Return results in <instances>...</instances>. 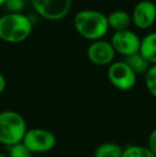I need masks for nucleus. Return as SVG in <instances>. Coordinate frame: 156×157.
I'll return each instance as SVG.
<instances>
[{"instance_id":"9d476101","label":"nucleus","mask_w":156,"mask_h":157,"mask_svg":"<svg viewBox=\"0 0 156 157\" xmlns=\"http://www.w3.org/2000/svg\"><path fill=\"white\" fill-rule=\"evenodd\" d=\"M139 52L149 63L156 64V31L149 32L140 41Z\"/></svg>"},{"instance_id":"6e6552de","label":"nucleus","mask_w":156,"mask_h":157,"mask_svg":"<svg viewBox=\"0 0 156 157\" xmlns=\"http://www.w3.org/2000/svg\"><path fill=\"white\" fill-rule=\"evenodd\" d=\"M87 56L92 63L97 65H110L113 62L116 50L110 42L104 40H96L89 45L87 49Z\"/></svg>"},{"instance_id":"39448f33","label":"nucleus","mask_w":156,"mask_h":157,"mask_svg":"<svg viewBox=\"0 0 156 157\" xmlns=\"http://www.w3.org/2000/svg\"><path fill=\"white\" fill-rule=\"evenodd\" d=\"M108 79L115 88L121 91L133 89L137 81V75L124 61L112 62L108 67Z\"/></svg>"},{"instance_id":"ddd939ff","label":"nucleus","mask_w":156,"mask_h":157,"mask_svg":"<svg viewBox=\"0 0 156 157\" xmlns=\"http://www.w3.org/2000/svg\"><path fill=\"white\" fill-rule=\"evenodd\" d=\"M123 147L115 142H104L97 145L94 151V157H121Z\"/></svg>"},{"instance_id":"aec40b11","label":"nucleus","mask_w":156,"mask_h":157,"mask_svg":"<svg viewBox=\"0 0 156 157\" xmlns=\"http://www.w3.org/2000/svg\"><path fill=\"white\" fill-rule=\"evenodd\" d=\"M6 1V0H0V6H4Z\"/></svg>"},{"instance_id":"2eb2a0df","label":"nucleus","mask_w":156,"mask_h":157,"mask_svg":"<svg viewBox=\"0 0 156 157\" xmlns=\"http://www.w3.org/2000/svg\"><path fill=\"white\" fill-rule=\"evenodd\" d=\"M144 83L149 93L156 98V64L150 65L148 72L146 73Z\"/></svg>"},{"instance_id":"f03ea898","label":"nucleus","mask_w":156,"mask_h":157,"mask_svg":"<svg viewBox=\"0 0 156 157\" xmlns=\"http://www.w3.org/2000/svg\"><path fill=\"white\" fill-rule=\"evenodd\" d=\"M31 31V21L21 13H9L0 17V39L6 43H21Z\"/></svg>"},{"instance_id":"a211bd4d","label":"nucleus","mask_w":156,"mask_h":157,"mask_svg":"<svg viewBox=\"0 0 156 157\" xmlns=\"http://www.w3.org/2000/svg\"><path fill=\"white\" fill-rule=\"evenodd\" d=\"M148 149L152 152V154L156 157V128L153 129L149 135L148 139Z\"/></svg>"},{"instance_id":"20e7f679","label":"nucleus","mask_w":156,"mask_h":157,"mask_svg":"<svg viewBox=\"0 0 156 157\" xmlns=\"http://www.w3.org/2000/svg\"><path fill=\"white\" fill-rule=\"evenodd\" d=\"M26 147L33 153H47L51 151L57 143L56 135L45 128H31L27 129L23 141Z\"/></svg>"},{"instance_id":"dca6fc26","label":"nucleus","mask_w":156,"mask_h":157,"mask_svg":"<svg viewBox=\"0 0 156 157\" xmlns=\"http://www.w3.org/2000/svg\"><path fill=\"white\" fill-rule=\"evenodd\" d=\"M31 152L24 145L23 142L8 147V157H31Z\"/></svg>"},{"instance_id":"6ab92c4d","label":"nucleus","mask_w":156,"mask_h":157,"mask_svg":"<svg viewBox=\"0 0 156 157\" xmlns=\"http://www.w3.org/2000/svg\"><path fill=\"white\" fill-rule=\"evenodd\" d=\"M6 79H4L3 75L0 73V94L4 91L6 89Z\"/></svg>"},{"instance_id":"9b49d317","label":"nucleus","mask_w":156,"mask_h":157,"mask_svg":"<svg viewBox=\"0 0 156 157\" xmlns=\"http://www.w3.org/2000/svg\"><path fill=\"white\" fill-rule=\"evenodd\" d=\"M109 27L115 29L116 31L128 29L129 25L131 24V16L129 13L124 10H116L107 15Z\"/></svg>"},{"instance_id":"f3484780","label":"nucleus","mask_w":156,"mask_h":157,"mask_svg":"<svg viewBox=\"0 0 156 157\" xmlns=\"http://www.w3.org/2000/svg\"><path fill=\"white\" fill-rule=\"evenodd\" d=\"M4 6L10 11V13H21L25 6V2L24 0H6Z\"/></svg>"},{"instance_id":"7ed1b4c3","label":"nucleus","mask_w":156,"mask_h":157,"mask_svg":"<svg viewBox=\"0 0 156 157\" xmlns=\"http://www.w3.org/2000/svg\"><path fill=\"white\" fill-rule=\"evenodd\" d=\"M27 124L21 113L13 110L0 112V143L11 147L23 141Z\"/></svg>"},{"instance_id":"f257e3e1","label":"nucleus","mask_w":156,"mask_h":157,"mask_svg":"<svg viewBox=\"0 0 156 157\" xmlns=\"http://www.w3.org/2000/svg\"><path fill=\"white\" fill-rule=\"evenodd\" d=\"M74 26L80 35L89 40H101L109 29L107 15L96 10H81L74 16Z\"/></svg>"},{"instance_id":"0eeeda50","label":"nucleus","mask_w":156,"mask_h":157,"mask_svg":"<svg viewBox=\"0 0 156 157\" xmlns=\"http://www.w3.org/2000/svg\"><path fill=\"white\" fill-rule=\"evenodd\" d=\"M140 37L137 33L129 29L115 31L111 36V45L116 52H120L124 57L131 56L139 52Z\"/></svg>"},{"instance_id":"f8f14e48","label":"nucleus","mask_w":156,"mask_h":157,"mask_svg":"<svg viewBox=\"0 0 156 157\" xmlns=\"http://www.w3.org/2000/svg\"><path fill=\"white\" fill-rule=\"evenodd\" d=\"M123 61L133 70V72L136 75H146V73L148 72L149 67H150V63L139 52L131 55V56L125 57Z\"/></svg>"},{"instance_id":"4468645a","label":"nucleus","mask_w":156,"mask_h":157,"mask_svg":"<svg viewBox=\"0 0 156 157\" xmlns=\"http://www.w3.org/2000/svg\"><path fill=\"white\" fill-rule=\"evenodd\" d=\"M121 157H155L148 147L143 145H129L123 149Z\"/></svg>"},{"instance_id":"1a4fd4ad","label":"nucleus","mask_w":156,"mask_h":157,"mask_svg":"<svg viewBox=\"0 0 156 157\" xmlns=\"http://www.w3.org/2000/svg\"><path fill=\"white\" fill-rule=\"evenodd\" d=\"M131 21L140 29L151 27L156 21V4L151 0H140L134 6Z\"/></svg>"},{"instance_id":"412c9836","label":"nucleus","mask_w":156,"mask_h":157,"mask_svg":"<svg viewBox=\"0 0 156 157\" xmlns=\"http://www.w3.org/2000/svg\"><path fill=\"white\" fill-rule=\"evenodd\" d=\"M0 157H8V155L4 153H0Z\"/></svg>"},{"instance_id":"423d86ee","label":"nucleus","mask_w":156,"mask_h":157,"mask_svg":"<svg viewBox=\"0 0 156 157\" xmlns=\"http://www.w3.org/2000/svg\"><path fill=\"white\" fill-rule=\"evenodd\" d=\"M39 15L49 21H58L67 15L72 0H30Z\"/></svg>"}]
</instances>
